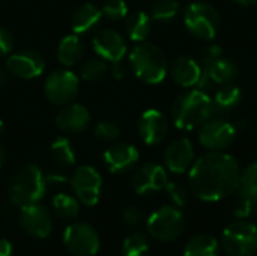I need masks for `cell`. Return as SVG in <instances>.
Masks as SVG:
<instances>
[{
    "label": "cell",
    "mask_w": 257,
    "mask_h": 256,
    "mask_svg": "<svg viewBox=\"0 0 257 256\" xmlns=\"http://www.w3.org/2000/svg\"><path fill=\"white\" fill-rule=\"evenodd\" d=\"M241 183V172L232 155L214 151L200 157L190 170V189L205 202H217L233 195Z\"/></svg>",
    "instance_id": "1"
},
{
    "label": "cell",
    "mask_w": 257,
    "mask_h": 256,
    "mask_svg": "<svg viewBox=\"0 0 257 256\" xmlns=\"http://www.w3.org/2000/svg\"><path fill=\"white\" fill-rule=\"evenodd\" d=\"M214 112L212 100L202 91H191L173 103L172 118L178 128L181 130H194L202 127Z\"/></svg>",
    "instance_id": "2"
},
{
    "label": "cell",
    "mask_w": 257,
    "mask_h": 256,
    "mask_svg": "<svg viewBox=\"0 0 257 256\" xmlns=\"http://www.w3.org/2000/svg\"><path fill=\"white\" fill-rule=\"evenodd\" d=\"M130 65L134 74L149 84H157L167 74V59L161 48L154 44L143 42L130 54Z\"/></svg>",
    "instance_id": "3"
},
{
    "label": "cell",
    "mask_w": 257,
    "mask_h": 256,
    "mask_svg": "<svg viewBox=\"0 0 257 256\" xmlns=\"http://www.w3.org/2000/svg\"><path fill=\"white\" fill-rule=\"evenodd\" d=\"M47 190V180L42 170L29 164L20 169L11 184V201L18 207H26L32 204H38Z\"/></svg>",
    "instance_id": "4"
},
{
    "label": "cell",
    "mask_w": 257,
    "mask_h": 256,
    "mask_svg": "<svg viewBox=\"0 0 257 256\" xmlns=\"http://www.w3.org/2000/svg\"><path fill=\"white\" fill-rule=\"evenodd\" d=\"M221 243L229 256H254L257 253V226L247 220L230 223L223 232Z\"/></svg>",
    "instance_id": "5"
},
{
    "label": "cell",
    "mask_w": 257,
    "mask_h": 256,
    "mask_svg": "<svg viewBox=\"0 0 257 256\" xmlns=\"http://www.w3.org/2000/svg\"><path fill=\"white\" fill-rule=\"evenodd\" d=\"M146 228L155 240L170 243L182 235L185 229V219L175 207H161L149 216Z\"/></svg>",
    "instance_id": "6"
},
{
    "label": "cell",
    "mask_w": 257,
    "mask_h": 256,
    "mask_svg": "<svg viewBox=\"0 0 257 256\" xmlns=\"http://www.w3.org/2000/svg\"><path fill=\"white\" fill-rule=\"evenodd\" d=\"M187 29L197 38L212 39L220 29L218 11L205 2H194L187 6L184 14Z\"/></svg>",
    "instance_id": "7"
},
{
    "label": "cell",
    "mask_w": 257,
    "mask_h": 256,
    "mask_svg": "<svg viewBox=\"0 0 257 256\" xmlns=\"http://www.w3.org/2000/svg\"><path fill=\"white\" fill-rule=\"evenodd\" d=\"M202 63H203L202 66L203 78L200 84H203L205 80H212L214 83L227 84L232 80H235L238 72L235 62L226 57L218 45H211L205 50L202 56Z\"/></svg>",
    "instance_id": "8"
},
{
    "label": "cell",
    "mask_w": 257,
    "mask_h": 256,
    "mask_svg": "<svg viewBox=\"0 0 257 256\" xmlns=\"http://www.w3.org/2000/svg\"><path fill=\"white\" fill-rule=\"evenodd\" d=\"M63 243L74 256H93L99 250L98 232L87 223H72L63 232Z\"/></svg>",
    "instance_id": "9"
},
{
    "label": "cell",
    "mask_w": 257,
    "mask_h": 256,
    "mask_svg": "<svg viewBox=\"0 0 257 256\" xmlns=\"http://www.w3.org/2000/svg\"><path fill=\"white\" fill-rule=\"evenodd\" d=\"M78 89H80L78 77L72 71H68V69L53 72L47 78L45 86H44V92L48 101H51L53 104H59V106L72 103V100L78 94Z\"/></svg>",
    "instance_id": "10"
},
{
    "label": "cell",
    "mask_w": 257,
    "mask_h": 256,
    "mask_svg": "<svg viewBox=\"0 0 257 256\" xmlns=\"http://www.w3.org/2000/svg\"><path fill=\"white\" fill-rule=\"evenodd\" d=\"M71 184L77 195V199L81 204L87 207H93L98 204L102 190V178L92 166L78 167L72 175Z\"/></svg>",
    "instance_id": "11"
},
{
    "label": "cell",
    "mask_w": 257,
    "mask_h": 256,
    "mask_svg": "<svg viewBox=\"0 0 257 256\" xmlns=\"http://www.w3.org/2000/svg\"><path fill=\"white\" fill-rule=\"evenodd\" d=\"M236 136V128L224 119H208L202 124L199 140L211 151H223L229 148Z\"/></svg>",
    "instance_id": "12"
},
{
    "label": "cell",
    "mask_w": 257,
    "mask_h": 256,
    "mask_svg": "<svg viewBox=\"0 0 257 256\" xmlns=\"http://www.w3.org/2000/svg\"><path fill=\"white\" fill-rule=\"evenodd\" d=\"M20 225L33 238H47L53 231V220L48 210L39 204L21 207Z\"/></svg>",
    "instance_id": "13"
},
{
    "label": "cell",
    "mask_w": 257,
    "mask_h": 256,
    "mask_svg": "<svg viewBox=\"0 0 257 256\" xmlns=\"http://www.w3.org/2000/svg\"><path fill=\"white\" fill-rule=\"evenodd\" d=\"M6 69L14 77L30 80L35 77H39L45 69V60L44 57L32 50L20 51L8 57L6 60Z\"/></svg>",
    "instance_id": "14"
},
{
    "label": "cell",
    "mask_w": 257,
    "mask_h": 256,
    "mask_svg": "<svg viewBox=\"0 0 257 256\" xmlns=\"http://www.w3.org/2000/svg\"><path fill=\"white\" fill-rule=\"evenodd\" d=\"M169 183L167 174L163 166L157 163H145L133 175L131 184L136 193L148 195L166 189Z\"/></svg>",
    "instance_id": "15"
},
{
    "label": "cell",
    "mask_w": 257,
    "mask_h": 256,
    "mask_svg": "<svg viewBox=\"0 0 257 256\" xmlns=\"http://www.w3.org/2000/svg\"><path fill=\"white\" fill-rule=\"evenodd\" d=\"M93 50L105 60H122L126 53V42L120 33L113 29H101L92 39Z\"/></svg>",
    "instance_id": "16"
},
{
    "label": "cell",
    "mask_w": 257,
    "mask_h": 256,
    "mask_svg": "<svg viewBox=\"0 0 257 256\" xmlns=\"http://www.w3.org/2000/svg\"><path fill=\"white\" fill-rule=\"evenodd\" d=\"M169 131V122L166 116L155 110H146L139 119V134L148 145H157L163 142Z\"/></svg>",
    "instance_id": "17"
},
{
    "label": "cell",
    "mask_w": 257,
    "mask_h": 256,
    "mask_svg": "<svg viewBox=\"0 0 257 256\" xmlns=\"http://www.w3.org/2000/svg\"><path fill=\"white\" fill-rule=\"evenodd\" d=\"M194 161V149L188 139L181 137L173 140L166 149V166L175 174L187 172Z\"/></svg>",
    "instance_id": "18"
},
{
    "label": "cell",
    "mask_w": 257,
    "mask_h": 256,
    "mask_svg": "<svg viewBox=\"0 0 257 256\" xmlns=\"http://www.w3.org/2000/svg\"><path fill=\"white\" fill-rule=\"evenodd\" d=\"M104 163L113 174L126 172L139 161V151L128 143H117L104 151Z\"/></svg>",
    "instance_id": "19"
},
{
    "label": "cell",
    "mask_w": 257,
    "mask_h": 256,
    "mask_svg": "<svg viewBox=\"0 0 257 256\" xmlns=\"http://www.w3.org/2000/svg\"><path fill=\"white\" fill-rule=\"evenodd\" d=\"M90 124L89 110L75 103L65 104V107L56 115V125L66 133H80Z\"/></svg>",
    "instance_id": "20"
},
{
    "label": "cell",
    "mask_w": 257,
    "mask_h": 256,
    "mask_svg": "<svg viewBox=\"0 0 257 256\" xmlns=\"http://www.w3.org/2000/svg\"><path fill=\"white\" fill-rule=\"evenodd\" d=\"M170 74L173 80L184 88H191L197 83L200 84L203 78L202 66L188 56L176 57L170 65Z\"/></svg>",
    "instance_id": "21"
},
{
    "label": "cell",
    "mask_w": 257,
    "mask_h": 256,
    "mask_svg": "<svg viewBox=\"0 0 257 256\" xmlns=\"http://www.w3.org/2000/svg\"><path fill=\"white\" fill-rule=\"evenodd\" d=\"M102 17V11L92 3H84L72 14L71 27L75 35H81L93 29Z\"/></svg>",
    "instance_id": "22"
},
{
    "label": "cell",
    "mask_w": 257,
    "mask_h": 256,
    "mask_svg": "<svg viewBox=\"0 0 257 256\" xmlns=\"http://www.w3.org/2000/svg\"><path fill=\"white\" fill-rule=\"evenodd\" d=\"M233 195H235L233 214L242 220L253 219L254 220L253 223L257 226V192L239 186Z\"/></svg>",
    "instance_id": "23"
},
{
    "label": "cell",
    "mask_w": 257,
    "mask_h": 256,
    "mask_svg": "<svg viewBox=\"0 0 257 256\" xmlns=\"http://www.w3.org/2000/svg\"><path fill=\"white\" fill-rule=\"evenodd\" d=\"M84 54V44L77 35H68L65 36L57 48V59L65 66H72Z\"/></svg>",
    "instance_id": "24"
},
{
    "label": "cell",
    "mask_w": 257,
    "mask_h": 256,
    "mask_svg": "<svg viewBox=\"0 0 257 256\" xmlns=\"http://www.w3.org/2000/svg\"><path fill=\"white\" fill-rule=\"evenodd\" d=\"M184 256H218V241L208 234H199L188 240Z\"/></svg>",
    "instance_id": "25"
},
{
    "label": "cell",
    "mask_w": 257,
    "mask_h": 256,
    "mask_svg": "<svg viewBox=\"0 0 257 256\" xmlns=\"http://www.w3.org/2000/svg\"><path fill=\"white\" fill-rule=\"evenodd\" d=\"M152 32V18L146 12H134L126 18V33L133 41L142 42Z\"/></svg>",
    "instance_id": "26"
},
{
    "label": "cell",
    "mask_w": 257,
    "mask_h": 256,
    "mask_svg": "<svg viewBox=\"0 0 257 256\" xmlns=\"http://www.w3.org/2000/svg\"><path fill=\"white\" fill-rule=\"evenodd\" d=\"M241 98H242L241 89L238 86L229 84L217 92V95L212 101L214 110H217L218 113H229L235 107H238V104L241 103Z\"/></svg>",
    "instance_id": "27"
},
{
    "label": "cell",
    "mask_w": 257,
    "mask_h": 256,
    "mask_svg": "<svg viewBox=\"0 0 257 256\" xmlns=\"http://www.w3.org/2000/svg\"><path fill=\"white\" fill-rule=\"evenodd\" d=\"M53 208L56 214L65 220L75 219L80 213V205L78 201L74 196H69L66 193H59L53 199Z\"/></svg>",
    "instance_id": "28"
},
{
    "label": "cell",
    "mask_w": 257,
    "mask_h": 256,
    "mask_svg": "<svg viewBox=\"0 0 257 256\" xmlns=\"http://www.w3.org/2000/svg\"><path fill=\"white\" fill-rule=\"evenodd\" d=\"M51 155L60 166H72L75 163V152L66 137H57L51 143Z\"/></svg>",
    "instance_id": "29"
},
{
    "label": "cell",
    "mask_w": 257,
    "mask_h": 256,
    "mask_svg": "<svg viewBox=\"0 0 257 256\" xmlns=\"http://www.w3.org/2000/svg\"><path fill=\"white\" fill-rule=\"evenodd\" d=\"M149 240L143 234H133L130 235L122 244V255L123 256H148L149 253Z\"/></svg>",
    "instance_id": "30"
},
{
    "label": "cell",
    "mask_w": 257,
    "mask_h": 256,
    "mask_svg": "<svg viewBox=\"0 0 257 256\" xmlns=\"http://www.w3.org/2000/svg\"><path fill=\"white\" fill-rule=\"evenodd\" d=\"M179 8H181V5L178 0H157L152 5L151 17L158 21H167L178 15Z\"/></svg>",
    "instance_id": "31"
},
{
    "label": "cell",
    "mask_w": 257,
    "mask_h": 256,
    "mask_svg": "<svg viewBox=\"0 0 257 256\" xmlns=\"http://www.w3.org/2000/svg\"><path fill=\"white\" fill-rule=\"evenodd\" d=\"M107 74V65L102 59H90L81 66V77L86 81H99Z\"/></svg>",
    "instance_id": "32"
},
{
    "label": "cell",
    "mask_w": 257,
    "mask_h": 256,
    "mask_svg": "<svg viewBox=\"0 0 257 256\" xmlns=\"http://www.w3.org/2000/svg\"><path fill=\"white\" fill-rule=\"evenodd\" d=\"M101 11H102V15H105L107 18L117 21L126 17L128 5L125 3V0H107L104 6L101 8Z\"/></svg>",
    "instance_id": "33"
},
{
    "label": "cell",
    "mask_w": 257,
    "mask_h": 256,
    "mask_svg": "<svg viewBox=\"0 0 257 256\" xmlns=\"http://www.w3.org/2000/svg\"><path fill=\"white\" fill-rule=\"evenodd\" d=\"M95 136L101 140H116L120 136V128L113 121H101L95 127Z\"/></svg>",
    "instance_id": "34"
},
{
    "label": "cell",
    "mask_w": 257,
    "mask_h": 256,
    "mask_svg": "<svg viewBox=\"0 0 257 256\" xmlns=\"http://www.w3.org/2000/svg\"><path fill=\"white\" fill-rule=\"evenodd\" d=\"M166 190H167L170 199L175 202V205H178V207L187 205V202H188V190L184 186H181L178 183H167Z\"/></svg>",
    "instance_id": "35"
},
{
    "label": "cell",
    "mask_w": 257,
    "mask_h": 256,
    "mask_svg": "<svg viewBox=\"0 0 257 256\" xmlns=\"http://www.w3.org/2000/svg\"><path fill=\"white\" fill-rule=\"evenodd\" d=\"M241 187L248 189L257 192V161H254L253 164H250L242 174H241Z\"/></svg>",
    "instance_id": "36"
},
{
    "label": "cell",
    "mask_w": 257,
    "mask_h": 256,
    "mask_svg": "<svg viewBox=\"0 0 257 256\" xmlns=\"http://www.w3.org/2000/svg\"><path fill=\"white\" fill-rule=\"evenodd\" d=\"M122 220L126 226L136 228L142 225V222L145 220V214L139 207H128L122 214Z\"/></svg>",
    "instance_id": "37"
},
{
    "label": "cell",
    "mask_w": 257,
    "mask_h": 256,
    "mask_svg": "<svg viewBox=\"0 0 257 256\" xmlns=\"http://www.w3.org/2000/svg\"><path fill=\"white\" fill-rule=\"evenodd\" d=\"M12 47H14L12 35L9 33V30H6L5 27L0 26V56L9 54Z\"/></svg>",
    "instance_id": "38"
},
{
    "label": "cell",
    "mask_w": 257,
    "mask_h": 256,
    "mask_svg": "<svg viewBox=\"0 0 257 256\" xmlns=\"http://www.w3.org/2000/svg\"><path fill=\"white\" fill-rule=\"evenodd\" d=\"M111 74L116 80H122L125 78L126 75V66L122 60H117V62H113V66H111Z\"/></svg>",
    "instance_id": "39"
},
{
    "label": "cell",
    "mask_w": 257,
    "mask_h": 256,
    "mask_svg": "<svg viewBox=\"0 0 257 256\" xmlns=\"http://www.w3.org/2000/svg\"><path fill=\"white\" fill-rule=\"evenodd\" d=\"M12 255V246L8 240L0 238V256H11Z\"/></svg>",
    "instance_id": "40"
},
{
    "label": "cell",
    "mask_w": 257,
    "mask_h": 256,
    "mask_svg": "<svg viewBox=\"0 0 257 256\" xmlns=\"http://www.w3.org/2000/svg\"><path fill=\"white\" fill-rule=\"evenodd\" d=\"M6 83H8V74H6V71L0 69V88H3Z\"/></svg>",
    "instance_id": "41"
},
{
    "label": "cell",
    "mask_w": 257,
    "mask_h": 256,
    "mask_svg": "<svg viewBox=\"0 0 257 256\" xmlns=\"http://www.w3.org/2000/svg\"><path fill=\"white\" fill-rule=\"evenodd\" d=\"M5 160H6V151H5L3 145L0 143V167L5 164Z\"/></svg>",
    "instance_id": "42"
},
{
    "label": "cell",
    "mask_w": 257,
    "mask_h": 256,
    "mask_svg": "<svg viewBox=\"0 0 257 256\" xmlns=\"http://www.w3.org/2000/svg\"><path fill=\"white\" fill-rule=\"evenodd\" d=\"M238 2L239 5H244V6H253V5H257V0H235Z\"/></svg>",
    "instance_id": "43"
}]
</instances>
